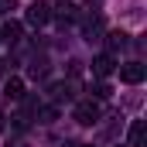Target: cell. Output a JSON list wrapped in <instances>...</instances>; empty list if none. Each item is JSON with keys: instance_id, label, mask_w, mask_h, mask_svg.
Instances as JSON below:
<instances>
[{"instance_id": "obj_1", "label": "cell", "mask_w": 147, "mask_h": 147, "mask_svg": "<svg viewBox=\"0 0 147 147\" xmlns=\"http://www.w3.org/2000/svg\"><path fill=\"white\" fill-rule=\"evenodd\" d=\"M24 17H28V24H31V28H45L55 14H51V3L34 0V3H28V14H24Z\"/></svg>"}, {"instance_id": "obj_2", "label": "cell", "mask_w": 147, "mask_h": 147, "mask_svg": "<svg viewBox=\"0 0 147 147\" xmlns=\"http://www.w3.org/2000/svg\"><path fill=\"white\" fill-rule=\"evenodd\" d=\"M147 79V69L140 62H127V65H120V82H127V86H140Z\"/></svg>"}, {"instance_id": "obj_3", "label": "cell", "mask_w": 147, "mask_h": 147, "mask_svg": "<svg viewBox=\"0 0 147 147\" xmlns=\"http://www.w3.org/2000/svg\"><path fill=\"white\" fill-rule=\"evenodd\" d=\"M72 116L82 123V127H92V123L99 120V106H96L92 99H86V103H79V106H75V113H72Z\"/></svg>"}, {"instance_id": "obj_4", "label": "cell", "mask_w": 147, "mask_h": 147, "mask_svg": "<svg viewBox=\"0 0 147 147\" xmlns=\"http://www.w3.org/2000/svg\"><path fill=\"white\" fill-rule=\"evenodd\" d=\"M113 69H116V58H113L110 51H103V55H96V58H92V75L106 79V75H113Z\"/></svg>"}, {"instance_id": "obj_5", "label": "cell", "mask_w": 147, "mask_h": 147, "mask_svg": "<svg viewBox=\"0 0 147 147\" xmlns=\"http://www.w3.org/2000/svg\"><path fill=\"white\" fill-rule=\"evenodd\" d=\"M3 96H7V99H21V96H24V82H21L17 75H10V79L3 82Z\"/></svg>"}, {"instance_id": "obj_6", "label": "cell", "mask_w": 147, "mask_h": 147, "mask_svg": "<svg viewBox=\"0 0 147 147\" xmlns=\"http://www.w3.org/2000/svg\"><path fill=\"white\" fill-rule=\"evenodd\" d=\"M0 38H3L7 45H17V41H21V24H17V21H7V24L0 28Z\"/></svg>"}, {"instance_id": "obj_7", "label": "cell", "mask_w": 147, "mask_h": 147, "mask_svg": "<svg viewBox=\"0 0 147 147\" xmlns=\"http://www.w3.org/2000/svg\"><path fill=\"white\" fill-rule=\"evenodd\" d=\"M140 137H144V120H137V123L130 127V137H127V140H130V147L140 144Z\"/></svg>"}, {"instance_id": "obj_8", "label": "cell", "mask_w": 147, "mask_h": 147, "mask_svg": "<svg viewBox=\"0 0 147 147\" xmlns=\"http://www.w3.org/2000/svg\"><path fill=\"white\" fill-rule=\"evenodd\" d=\"M92 96H96V99H110V96H113L110 82H96V86H92Z\"/></svg>"}, {"instance_id": "obj_9", "label": "cell", "mask_w": 147, "mask_h": 147, "mask_svg": "<svg viewBox=\"0 0 147 147\" xmlns=\"http://www.w3.org/2000/svg\"><path fill=\"white\" fill-rule=\"evenodd\" d=\"M123 45H127V34L123 31H113L110 34V48H123Z\"/></svg>"}, {"instance_id": "obj_10", "label": "cell", "mask_w": 147, "mask_h": 147, "mask_svg": "<svg viewBox=\"0 0 147 147\" xmlns=\"http://www.w3.org/2000/svg\"><path fill=\"white\" fill-rule=\"evenodd\" d=\"M38 113H41V123H51V120L58 116V110H55V106H45V110H38Z\"/></svg>"}, {"instance_id": "obj_11", "label": "cell", "mask_w": 147, "mask_h": 147, "mask_svg": "<svg viewBox=\"0 0 147 147\" xmlns=\"http://www.w3.org/2000/svg\"><path fill=\"white\" fill-rule=\"evenodd\" d=\"M3 10H14V0H0V14Z\"/></svg>"}, {"instance_id": "obj_12", "label": "cell", "mask_w": 147, "mask_h": 147, "mask_svg": "<svg viewBox=\"0 0 147 147\" xmlns=\"http://www.w3.org/2000/svg\"><path fill=\"white\" fill-rule=\"evenodd\" d=\"M3 65H7V62H0V75H3Z\"/></svg>"}, {"instance_id": "obj_13", "label": "cell", "mask_w": 147, "mask_h": 147, "mask_svg": "<svg viewBox=\"0 0 147 147\" xmlns=\"http://www.w3.org/2000/svg\"><path fill=\"white\" fill-rule=\"evenodd\" d=\"M79 147H92V144H79Z\"/></svg>"}, {"instance_id": "obj_14", "label": "cell", "mask_w": 147, "mask_h": 147, "mask_svg": "<svg viewBox=\"0 0 147 147\" xmlns=\"http://www.w3.org/2000/svg\"><path fill=\"white\" fill-rule=\"evenodd\" d=\"M14 147H24V144H14Z\"/></svg>"}, {"instance_id": "obj_15", "label": "cell", "mask_w": 147, "mask_h": 147, "mask_svg": "<svg viewBox=\"0 0 147 147\" xmlns=\"http://www.w3.org/2000/svg\"><path fill=\"white\" fill-rule=\"evenodd\" d=\"M0 120H3V116H0ZM0 127H3V123H0Z\"/></svg>"}]
</instances>
